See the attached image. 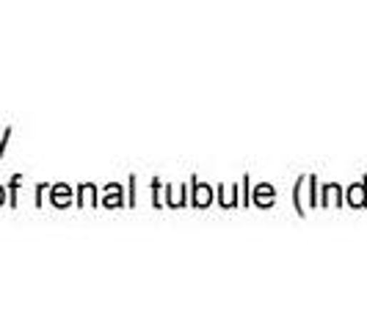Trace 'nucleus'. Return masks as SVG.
Instances as JSON below:
<instances>
[{
  "mask_svg": "<svg viewBox=\"0 0 367 331\" xmlns=\"http://www.w3.org/2000/svg\"><path fill=\"white\" fill-rule=\"evenodd\" d=\"M351 202H353V205H362V202H365V196H362V188H353V190H351Z\"/></svg>",
  "mask_w": 367,
  "mask_h": 331,
  "instance_id": "obj_1",
  "label": "nucleus"
},
{
  "mask_svg": "<svg viewBox=\"0 0 367 331\" xmlns=\"http://www.w3.org/2000/svg\"><path fill=\"white\" fill-rule=\"evenodd\" d=\"M0 202H3V188H0Z\"/></svg>",
  "mask_w": 367,
  "mask_h": 331,
  "instance_id": "obj_2",
  "label": "nucleus"
}]
</instances>
